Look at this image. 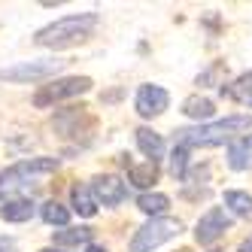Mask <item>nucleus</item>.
Instances as JSON below:
<instances>
[{"label": "nucleus", "instance_id": "nucleus-1", "mask_svg": "<svg viewBox=\"0 0 252 252\" xmlns=\"http://www.w3.org/2000/svg\"><path fill=\"white\" fill-rule=\"evenodd\" d=\"M100 15L97 12H79V15H64V19L52 22L46 28H40L33 33V43L46 46V49H67V46H76L85 37H92V31L97 28Z\"/></svg>", "mask_w": 252, "mask_h": 252}, {"label": "nucleus", "instance_id": "nucleus-2", "mask_svg": "<svg viewBox=\"0 0 252 252\" xmlns=\"http://www.w3.org/2000/svg\"><path fill=\"white\" fill-rule=\"evenodd\" d=\"M249 128H252V116H228L222 122L197 125V128H179L173 134V143L176 146H222L225 140Z\"/></svg>", "mask_w": 252, "mask_h": 252}, {"label": "nucleus", "instance_id": "nucleus-3", "mask_svg": "<svg viewBox=\"0 0 252 252\" xmlns=\"http://www.w3.org/2000/svg\"><path fill=\"white\" fill-rule=\"evenodd\" d=\"M179 234H183V222H179V219H170V216L149 219L143 228L134 231V237H131V243H128V252H152V249H158L161 243L179 237Z\"/></svg>", "mask_w": 252, "mask_h": 252}, {"label": "nucleus", "instance_id": "nucleus-4", "mask_svg": "<svg viewBox=\"0 0 252 252\" xmlns=\"http://www.w3.org/2000/svg\"><path fill=\"white\" fill-rule=\"evenodd\" d=\"M64 67L61 58H37V61H19L12 67H0V82H37L49 79Z\"/></svg>", "mask_w": 252, "mask_h": 252}, {"label": "nucleus", "instance_id": "nucleus-5", "mask_svg": "<svg viewBox=\"0 0 252 252\" xmlns=\"http://www.w3.org/2000/svg\"><path fill=\"white\" fill-rule=\"evenodd\" d=\"M92 79L88 76H64V79H55L43 85L37 94H33V106H49V103H58V100H67V97H79L85 92H92Z\"/></svg>", "mask_w": 252, "mask_h": 252}, {"label": "nucleus", "instance_id": "nucleus-6", "mask_svg": "<svg viewBox=\"0 0 252 252\" xmlns=\"http://www.w3.org/2000/svg\"><path fill=\"white\" fill-rule=\"evenodd\" d=\"M58 170V158H25V161H15L12 167H6L0 173V189H12V186H22L28 183L31 176H40V173H52Z\"/></svg>", "mask_w": 252, "mask_h": 252}, {"label": "nucleus", "instance_id": "nucleus-7", "mask_svg": "<svg viewBox=\"0 0 252 252\" xmlns=\"http://www.w3.org/2000/svg\"><path fill=\"white\" fill-rule=\"evenodd\" d=\"M228 228H231V213L225 207H210L194 225V240L201 246H210V243L219 240Z\"/></svg>", "mask_w": 252, "mask_h": 252}, {"label": "nucleus", "instance_id": "nucleus-8", "mask_svg": "<svg viewBox=\"0 0 252 252\" xmlns=\"http://www.w3.org/2000/svg\"><path fill=\"white\" fill-rule=\"evenodd\" d=\"M92 194L94 201L103 204V207H119L125 197H128V183L113 173H103V176H94L92 179Z\"/></svg>", "mask_w": 252, "mask_h": 252}, {"label": "nucleus", "instance_id": "nucleus-9", "mask_svg": "<svg viewBox=\"0 0 252 252\" xmlns=\"http://www.w3.org/2000/svg\"><path fill=\"white\" fill-rule=\"evenodd\" d=\"M134 106L143 119H155L170 106V94H167V88H161V85H140Z\"/></svg>", "mask_w": 252, "mask_h": 252}, {"label": "nucleus", "instance_id": "nucleus-10", "mask_svg": "<svg viewBox=\"0 0 252 252\" xmlns=\"http://www.w3.org/2000/svg\"><path fill=\"white\" fill-rule=\"evenodd\" d=\"M228 167L231 170H252V134H243L237 140H231Z\"/></svg>", "mask_w": 252, "mask_h": 252}, {"label": "nucleus", "instance_id": "nucleus-11", "mask_svg": "<svg viewBox=\"0 0 252 252\" xmlns=\"http://www.w3.org/2000/svg\"><path fill=\"white\" fill-rule=\"evenodd\" d=\"M122 161L128 164V179H131V186H137V189H149L155 179H158V161H143V164H134L128 155H125Z\"/></svg>", "mask_w": 252, "mask_h": 252}, {"label": "nucleus", "instance_id": "nucleus-12", "mask_svg": "<svg viewBox=\"0 0 252 252\" xmlns=\"http://www.w3.org/2000/svg\"><path fill=\"white\" fill-rule=\"evenodd\" d=\"M70 201H73V210L79 216H85V219H92V216L97 213V201L92 194V186H85V183H73V189H70Z\"/></svg>", "mask_w": 252, "mask_h": 252}, {"label": "nucleus", "instance_id": "nucleus-13", "mask_svg": "<svg viewBox=\"0 0 252 252\" xmlns=\"http://www.w3.org/2000/svg\"><path fill=\"white\" fill-rule=\"evenodd\" d=\"M33 201H28V197H12V201H6L3 207H0V219L3 222H28L31 216H33Z\"/></svg>", "mask_w": 252, "mask_h": 252}, {"label": "nucleus", "instance_id": "nucleus-14", "mask_svg": "<svg viewBox=\"0 0 252 252\" xmlns=\"http://www.w3.org/2000/svg\"><path fill=\"white\" fill-rule=\"evenodd\" d=\"M137 146L149 161H158L161 155H164V137L155 134L152 128H137Z\"/></svg>", "mask_w": 252, "mask_h": 252}, {"label": "nucleus", "instance_id": "nucleus-15", "mask_svg": "<svg viewBox=\"0 0 252 252\" xmlns=\"http://www.w3.org/2000/svg\"><path fill=\"white\" fill-rule=\"evenodd\" d=\"M167 207H170V197L161 194V191H143L137 197V210L146 213V216H152V219H161V213H164Z\"/></svg>", "mask_w": 252, "mask_h": 252}, {"label": "nucleus", "instance_id": "nucleus-16", "mask_svg": "<svg viewBox=\"0 0 252 252\" xmlns=\"http://www.w3.org/2000/svg\"><path fill=\"white\" fill-rule=\"evenodd\" d=\"M222 201H225V210L234 213V216H243V219H252V197L246 191H237V189H231L222 194Z\"/></svg>", "mask_w": 252, "mask_h": 252}, {"label": "nucleus", "instance_id": "nucleus-17", "mask_svg": "<svg viewBox=\"0 0 252 252\" xmlns=\"http://www.w3.org/2000/svg\"><path fill=\"white\" fill-rule=\"evenodd\" d=\"M183 113H186L189 119L204 122V119H213L216 106H213L210 97H186V100H183Z\"/></svg>", "mask_w": 252, "mask_h": 252}, {"label": "nucleus", "instance_id": "nucleus-18", "mask_svg": "<svg viewBox=\"0 0 252 252\" xmlns=\"http://www.w3.org/2000/svg\"><path fill=\"white\" fill-rule=\"evenodd\" d=\"M92 234H94L92 228H64L52 234V240H55V246H79L92 240Z\"/></svg>", "mask_w": 252, "mask_h": 252}, {"label": "nucleus", "instance_id": "nucleus-19", "mask_svg": "<svg viewBox=\"0 0 252 252\" xmlns=\"http://www.w3.org/2000/svg\"><path fill=\"white\" fill-rule=\"evenodd\" d=\"M40 216H43V222L46 225H67L70 222V210L64 207V204H58V201H46L43 207H40Z\"/></svg>", "mask_w": 252, "mask_h": 252}, {"label": "nucleus", "instance_id": "nucleus-20", "mask_svg": "<svg viewBox=\"0 0 252 252\" xmlns=\"http://www.w3.org/2000/svg\"><path fill=\"white\" fill-rule=\"evenodd\" d=\"M170 173L176 179H186V173H189V146H173V152H170Z\"/></svg>", "mask_w": 252, "mask_h": 252}, {"label": "nucleus", "instance_id": "nucleus-21", "mask_svg": "<svg viewBox=\"0 0 252 252\" xmlns=\"http://www.w3.org/2000/svg\"><path fill=\"white\" fill-rule=\"evenodd\" d=\"M228 94H234V97H249L252 94V70L234 82V88H228Z\"/></svg>", "mask_w": 252, "mask_h": 252}, {"label": "nucleus", "instance_id": "nucleus-22", "mask_svg": "<svg viewBox=\"0 0 252 252\" xmlns=\"http://www.w3.org/2000/svg\"><path fill=\"white\" fill-rule=\"evenodd\" d=\"M0 252H19V246H15V237H0Z\"/></svg>", "mask_w": 252, "mask_h": 252}, {"label": "nucleus", "instance_id": "nucleus-23", "mask_svg": "<svg viewBox=\"0 0 252 252\" xmlns=\"http://www.w3.org/2000/svg\"><path fill=\"white\" fill-rule=\"evenodd\" d=\"M237 252H252V234H249V237L240 243V249H237Z\"/></svg>", "mask_w": 252, "mask_h": 252}, {"label": "nucleus", "instance_id": "nucleus-24", "mask_svg": "<svg viewBox=\"0 0 252 252\" xmlns=\"http://www.w3.org/2000/svg\"><path fill=\"white\" fill-rule=\"evenodd\" d=\"M85 252H110V249H103V246H85Z\"/></svg>", "mask_w": 252, "mask_h": 252}, {"label": "nucleus", "instance_id": "nucleus-25", "mask_svg": "<svg viewBox=\"0 0 252 252\" xmlns=\"http://www.w3.org/2000/svg\"><path fill=\"white\" fill-rule=\"evenodd\" d=\"M43 252H61V249H43Z\"/></svg>", "mask_w": 252, "mask_h": 252}]
</instances>
